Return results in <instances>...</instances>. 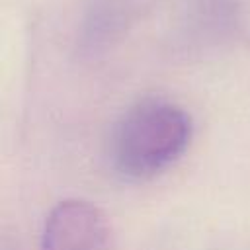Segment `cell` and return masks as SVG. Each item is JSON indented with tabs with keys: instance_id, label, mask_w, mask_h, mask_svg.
<instances>
[{
	"instance_id": "7a4b0ae2",
	"label": "cell",
	"mask_w": 250,
	"mask_h": 250,
	"mask_svg": "<svg viewBox=\"0 0 250 250\" xmlns=\"http://www.w3.org/2000/svg\"><path fill=\"white\" fill-rule=\"evenodd\" d=\"M41 250H117L107 217L80 199L61 201L47 217Z\"/></svg>"
},
{
	"instance_id": "6da1fadb",
	"label": "cell",
	"mask_w": 250,
	"mask_h": 250,
	"mask_svg": "<svg viewBox=\"0 0 250 250\" xmlns=\"http://www.w3.org/2000/svg\"><path fill=\"white\" fill-rule=\"evenodd\" d=\"M191 119L176 104L145 100L117 121L109 154L125 178L145 180L168 168L189 145Z\"/></svg>"
}]
</instances>
